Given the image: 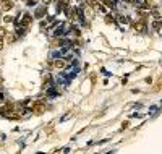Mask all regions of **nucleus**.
Masks as SVG:
<instances>
[{
    "label": "nucleus",
    "instance_id": "obj_1",
    "mask_svg": "<svg viewBox=\"0 0 162 154\" xmlns=\"http://www.w3.org/2000/svg\"><path fill=\"white\" fill-rule=\"evenodd\" d=\"M44 110H45V107H44V102L42 101L32 102V105H31V112L32 113H42Z\"/></svg>",
    "mask_w": 162,
    "mask_h": 154
},
{
    "label": "nucleus",
    "instance_id": "obj_2",
    "mask_svg": "<svg viewBox=\"0 0 162 154\" xmlns=\"http://www.w3.org/2000/svg\"><path fill=\"white\" fill-rule=\"evenodd\" d=\"M131 26H133V29L135 31H138V32H144L146 31V23H144V20H138V21H133L131 23Z\"/></svg>",
    "mask_w": 162,
    "mask_h": 154
},
{
    "label": "nucleus",
    "instance_id": "obj_3",
    "mask_svg": "<svg viewBox=\"0 0 162 154\" xmlns=\"http://www.w3.org/2000/svg\"><path fill=\"white\" fill-rule=\"evenodd\" d=\"M31 23H32V16L29 15V13H24L23 18L20 20V26H23V28H28Z\"/></svg>",
    "mask_w": 162,
    "mask_h": 154
},
{
    "label": "nucleus",
    "instance_id": "obj_4",
    "mask_svg": "<svg viewBox=\"0 0 162 154\" xmlns=\"http://www.w3.org/2000/svg\"><path fill=\"white\" fill-rule=\"evenodd\" d=\"M52 67H55L57 70H62L65 67V60H62V58H57V60L52 62Z\"/></svg>",
    "mask_w": 162,
    "mask_h": 154
},
{
    "label": "nucleus",
    "instance_id": "obj_5",
    "mask_svg": "<svg viewBox=\"0 0 162 154\" xmlns=\"http://www.w3.org/2000/svg\"><path fill=\"white\" fill-rule=\"evenodd\" d=\"M0 5L3 7V10H10V8H13V2H12V0H2Z\"/></svg>",
    "mask_w": 162,
    "mask_h": 154
},
{
    "label": "nucleus",
    "instance_id": "obj_6",
    "mask_svg": "<svg viewBox=\"0 0 162 154\" xmlns=\"http://www.w3.org/2000/svg\"><path fill=\"white\" fill-rule=\"evenodd\" d=\"M3 41H7L8 44H12V42H15V41H16V36H13V34H5Z\"/></svg>",
    "mask_w": 162,
    "mask_h": 154
},
{
    "label": "nucleus",
    "instance_id": "obj_7",
    "mask_svg": "<svg viewBox=\"0 0 162 154\" xmlns=\"http://www.w3.org/2000/svg\"><path fill=\"white\" fill-rule=\"evenodd\" d=\"M151 15H152L156 20H161V13H159V8L157 7H154L152 10H151Z\"/></svg>",
    "mask_w": 162,
    "mask_h": 154
},
{
    "label": "nucleus",
    "instance_id": "obj_8",
    "mask_svg": "<svg viewBox=\"0 0 162 154\" xmlns=\"http://www.w3.org/2000/svg\"><path fill=\"white\" fill-rule=\"evenodd\" d=\"M45 8H37V12H36V18H42V16L45 15Z\"/></svg>",
    "mask_w": 162,
    "mask_h": 154
},
{
    "label": "nucleus",
    "instance_id": "obj_9",
    "mask_svg": "<svg viewBox=\"0 0 162 154\" xmlns=\"http://www.w3.org/2000/svg\"><path fill=\"white\" fill-rule=\"evenodd\" d=\"M151 7H152V3H151L149 0H146V2H143V3H141V8H144V10H149Z\"/></svg>",
    "mask_w": 162,
    "mask_h": 154
},
{
    "label": "nucleus",
    "instance_id": "obj_10",
    "mask_svg": "<svg viewBox=\"0 0 162 154\" xmlns=\"http://www.w3.org/2000/svg\"><path fill=\"white\" fill-rule=\"evenodd\" d=\"M152 26H154V29H156V31L159 32V29H161V20H156V21H154V24H152Z\"/></svg>",
    "mask_w": 162,
    "mask_h": 154
},
{
    "label": "nucleus",
    "instance_id": "obj_11",
    "mask_svg": "<svg viewBox=\"0 0 162 154\" xmlns=\"http://www.w3.org/2000/svg\"><path fill=\"white\" fill-rule=\"evenodd\" d=\"M3 21H5V23H12V21H15V20H13V16L5 15V16H3Z\"/></svg>",
    "mask_w": 162,
    "mask_h": 154
},
{
    "label": "nucleus",
    "instance_id": "obj_12",
    "mask_svg": "<svg viewBox=\"0 0 162 154\" xmlns=\"http://www.w3.org/2000/svg\"><path fill=\"white\" fill-rule=\"evenodd\" d=\"M105 23H115V20H113L112 16H105Z\"/></svg>",
    "mask_w": 162,
    "mask_h": 154
},
{
    "label": "nucleus",
    "instance_id": "obj_13",
    "mask_svg": "<svg viewBox=\"0 0 162 154\" xmlns=\"http://www.w3.org/2000/svg\"><path fill=\"white\" fill-rule=\"evenodd\" d=\"M118 21H120V23H126V21H128V18H125V16H118Z\"/></svg>",
    "mask_w": 162,
    "mask_h": 154
},
{
    "label": "nucleus",
    "instance_id": "obj_14",
    "mask_svg": "<svg viewBox=\"0 0 162 154\" xmlns=\"http://www.w3.org/2000/svg\"><path fill=\"white\" fill-rule=\"evenodd\" d=\"M3 44H5V41H3V37H0V50L3 49Z\"/></svg>",
    "mask_w": 162,
    "mask_h": 154
},
{
    "label": "nucleus",
    "instance_id": "obj_15",
    "mask_svg": "<svg viewBox=\"0 0 162 154\" xmlns=\"http://www.w3.org/2000/svg\"><path fill=\"white\" fill-rule=\"evenodd\" d=\"M50 2H52V0H42V3H44V5H49Z\"/></svg>",
    "mask_w": 162,
    "mask_h": 154
},
{
    "label": "nucleus",
    "instance_id": "obj_16",
    "mask_svg": "<svg viewBox=\"0 0 162 154\" xmlns=\"http://www.w3.org/2000/svg\"><path fill=\"white\" fill-rule=\"evenodd\" d=\"M112 2H117V0H112Z\"/></svg>",
    "mask_w": 162,
    "mask_h": 154
}]
</instances>
